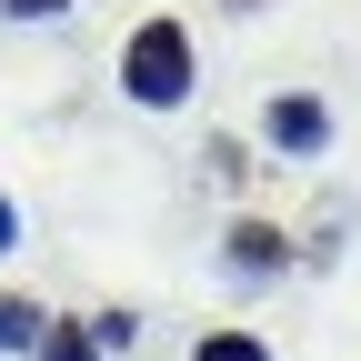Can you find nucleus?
Masks as SVG:
<instances>
[{"mask_svg": "<svg viewBox=\"0 0 361 361\" xmlns=\"http://www.w3.org/2000/svg\"><path fill=\"white\" fill-rule=\"evenodd\" d=\"M191 30H180V20H141V30H130V51H121V90H130V101H141V111H180V101H191Z\"/></svg>", "mask_w": 361, "mask_h": 361, "instance_id": "f257e3e1", "label": "nucleus"}, {"mask_svg": "<svg viewBox=\"0 0 361 361\" xmlns=\"http://www.w3.org/2000/svg\"><path fill=\"white\" fill-rule=\"evenodd\" d=\"M261 141L291 151V161H322V151H331V111L311 101V90H281V101L261 111Z\"/></svg>", "mask_w": 361, "mask_h": 361, "instance_id": "f03ea898", "label": "nucleus"}, {"mask_svg": "<svg viewBox=\"0 0 361 361\" xmlns=\"http://www.w3.org/2000/svg\"><path fill=\"white\" fill-rule=\"evenodd\" d=\"M221 261H231L241 281H281V271H291V231H281V221H231V251H221Z\"/></svg>", "mask_w": 361, "mask_h": 361, "instance_id": "7ed1b4c3", "label": "nucleus"}, {"mask_svg": "<svg viewBox=\"0 0 361 361\" xmlns=\"http://www.w3.org/2000/svg\"><path fill=\"white\" fill-rule=\"evenodd\" d=\"M40 331H51V311H40V301H20V291H0V361L40 351Z\"/></svg>", "mask_w": 361, "mask_h": 361, "instance_id": "20e7f679", "label": "nucleus"}, {"mask_svg": "<svg viewBox=\"0 0 361 361\" xmlns=\"http://www.w3.org/2000/svg\"><path fill=\"white\" fill-rule=\"evenodd\" d=\"M191 361H271V341H261V331H241V322H221V331H201V341H191Z\"/></svg>", "mask_w": 361, "mask_h": 361, "instance_id": "39448f33", "label": "nucleus"}, {"mask_svg": "<svg viewBox=\"0 0 361 361\" xmlns=\"http://www.w3.org/2000/svg\"><path fill=\"white\" fill-rule=\"evenodd\" d=\"M30 361H101V341H90V322H51Z\"/></svg>", "mask_w": 361, "mask_h": 361, "instance_id": "423d86ee", "label": "nucleus"}, {"mask_svg": "<svg viewBox=\"0 0 361 361\" xmlns=\"http://www.w3.org/2000/svg\"><path fill=\"white\" fill-rule=\"evenodd\" d=\"M90 341H101V351H130V341H141V311H90Z\"/></svg>", "mask_w": 361, "mask_h": 361, "instance_id": "0eeeda50", "label": "nucleus"}, {"mask_svg": "<svg viewBox=\"0 0 361 361\" xmlns=\"http://www.w3.org/2000/svg\"><path fill=\"white\" fill-rule=\"evenodd\" d=\"M0 11H11V20H61L71 0H0Z\"/></svg>", "mask_w": 361, "mask_h": 361, "instance_id": "6e6552de", "label": "nucleus"}, {"mask_svg": "<svg viewBox=\"0 0 361 361\" xmlns=\"http://www.w3.org/2000/svg\"><path fill=\"white\" fill-rule=\"evenodd\" d=\"M0 251H20V211H11V191H0Z\"/></svg>", "mask_w": 361, "mask_h": 361, "instance_id": "1a4fd4ad", "label": "nucleus"}, {"mask_svg": "<svg viewBox=\"0 0 361 361\" xmlns=\"http://www.w3.org/2000/svg\"><path fill=\"white\" fill-rule=\"evenodd\" d=\"M231 11H261V0H231Z\"/></svg>", "mask_w": 361, "mask_h": 361, "instance_id": "9d476101", "label": "nucleus"}]
</instances>
